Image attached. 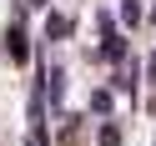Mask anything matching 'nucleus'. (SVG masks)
Returning a JSON list of instances; mask_svg holds the SVG:
<instances>
[{
  "instance_id": "1",
  "label": "nucleus",
  "mask_w": 156,
  "mask_h": 146,
  "mask_svg": "<svg viewBox=\"0 0 156 146\" xmlns=\"http://www.w3.org/2000/svg\"><path fill=\"white\" fill-rule=\"evenodd\" d=\"M5 55H10L15 66L25 61V30H20V25H10V30H5Z\"/></svg>"
},
{
  "instance_id": "2",
  "label": "nucleus",
  "mask_w": 156,
  "mask_h": 146,
  "mask_svg": "<svg viewBox=\"0 0 156 146\" xmlns=\"http://www.w3.org/2000/svg\"><path fill=\"white\" fill-rule=\"evenodd\" d=\"M101 146H121V131L116 126H101Z\"/></svg>"
}]
</instances>
